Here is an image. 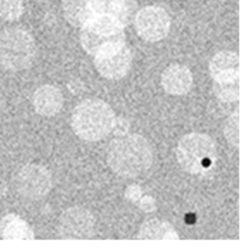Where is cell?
I'll list each match as a JSON object with an SVG mask.
<instances>
[{
    "label": "cell",
    "instance_id": "cell-9",
    "mask_svg": "<svg viewBox=\"0 0 249 252\" xmlns=\"http://www.w3.org/2000/svg\"><path fill=\"white\" fill-rule=\"evenodd\" d=\"M94 56L96 70L107 79L124 78L132 65V54L125 43L106 48Z\"/></svg>",
    "mask_w": 249,
    "mask_h": 252
},
{
    "label": "cell",
    "instance_id": "cell-12",
    "mask_svg": "<svg viewBox=\"0 0 249 252\" xmlns=\"http://www.w3.org/2000/svg\"><path fill=\"white\" fill-rule=\"evenodd\" d=\"M63 104L62 93L54 86H43L39 88L33 96L34 110L41 116H55L61 111Z\"/></svg>",
    "mask_w": 249,
    "mask_h": 252
},
{
    "label": "cell",
    "instance_id": "cell-4",
    "mask_svg": "<svg viewBox=\"0 0 249 252\" xmlns=\"http://www.w3.org/2000/svg\"><path fill=\"white\" fill-rule=\"evenodd\" d=\"M124 26L114 17L96 16L81 27L83 48L96 55L101 51L125 43Z\"/></svg>",
    "mask_w": 249,
    "mask_h": 252
},
{
    "label": "cell",
    "instance_id": "cell-7",
    "mask_svg": "<svg viewBox=\"0 0 249 252\" xmlns=\"http://www.w3.org/2000/svg\"><path fill=\"white\" fill-rule=\"evenodd\" d=\"M96 220L87 208L73 206L60 216L57 225L59 238L62 240H87L95 235Z\"/></svg>",
    "mask_w": 249,
    "mask_h": 252
},
{
    "label": "cell",
    "instance_id": "cell-1",
    "mask_svg": "<svg viewBox=\"0 0 249 252\" xmlns=\"http://www.w3.org/2000/svg\"><path fill=\"white\" fill-rule=\"evenodd\" d=\"M106 161L119 177L135 179L146 173L154 161L150 143L138 134L113 139L107 150Z\"/></svg>",
    "mask_w": 249,
    "mask_h": 252
},
{
    "label": "cell",
    "instance_id": "cell-6",
    "mask_svg": "<svg viewBox=\"0 0 249 252\" xmlns=\"http://www.w3.org/2000/svg\"><path fill=\"white\" fill-rule=\"evenodd\" d=\"M13 184L16 191L26 198L40 199L46 196L53 186L49 170L40 164H27L15 173Z\"/></svg>",
    "mask_w": 249,
    "mask_h": 252
},
{
    "label": "cell",
    "instance_id": "cell-2",
    "mask_svg": "<svg viewBox=\"0 0 249 252\" xmlns=\"http://www.w3.org/2000/svg\"><path fill=\"white\" fill-rule=\"evenodd\" d=\"M116 114L110 105L99 99H87L72 111L71 125L81 140L96 142L113 132Z\"/></svg>",
    "mask_w": 249,
    "mask_h": 252
},
{
    "label": "cell",
    "instance_id": "cell-10",
    "mask_svg": "<svg viewBox=\"0 0 249 252\" xmlns=\"http://www.w3.org/2000/svg\"><path fill=\"white\" fill-rule=\"evenodd\" d=\"M211 76L217 84L239 80V57L236 53L222 51L216 54L209 64Z\"/></svg>",
    "mask_w": 249,
    "mask_h": 252
},
{
    "label": "cell",
    "instance_id": "cell-11",
    "mask_svg": "<svg viewBox=\"0 0 249 252\" xmlns=\"http://www.w3.org/2000/svg\"><path fill=\"white\" fill-rule=\"evenodd\" d=\"M161 86L164 91L173 96L187 94L191 90L193 77L191 71L181 64H172L161 74Z\"/></svg>",
    "mask_w": 249,
    "mask_h": 252
},
{
    "label": "cell",
    "instance_id": "cell-21",
    "mask_svg": "<svg viewBox=\"0 0 249 252\" xmlns=\"http://www.w3.org/2000/svg\"><path fill=\"white\" fill-rule=\"evenodd\" d=\"M117 135L119 136H122L124 135L126 133V131L128 130L127 123L126 121L122 120L121 119H116V125H115L114 129Z\"/></svg>",
    "mask_w": 249,
    "mask_h": 252
},
{
    "label": "cell",
    "instance_id": "cell-14",
    "mask_svg": "<svg viewBox=\"0 0 249 252\" xmlns=\"http://www.w3.org/2000/svg\"><path fill=\"white\" fill-rule=\"evenodd\" d=\"M137 238L140 240H179L175 227L168 221L152 219L145 221L139 229Z\"/></svg>",
    "mask_w": 249,
    "mask_h": 252
},
{
    "label": "cell",
    "instance_id": "cell-20",
    "mask_svg": "<svg viewBox=\"0 0 249 252\" xmlns=\"http://www.w3.org/2000/svg\"><path fill=\"white\" fill-rule=\"evenodd\" d=\"M138 201L140 209L143 210L144 212L152 213L156 209L155 200L151 196H145L143 198L140 199Z\"/></svg>",
    "mask_w": 249,
    "mask_h": 252
},
{
    "label": "cell",
    "instance_id": "cell-19",
    "mask_svg": "<svg viewBox=\"0 0 249 252\" xmlns=\"http://www.w3.org/2000/svg\"><path fill=\"white\" fill-rule=\"evenodd\" d=\"M141 189L136 184L129 186L125 191V197H126V200L132 202V203L138 201L141 198Z\"/></svg>",
    "mask_w": 249,
    "mask_h": 252
},
{
    "label": "cell",
    "instance_id": "cell-13",
    "mask_svg": "<svg viewBox=\"0 0 249 252\" xmlns=\"http://www.w3.org/2000/svg\"><path fill=\"white\" fill-rule=\"evenodd\" d=\"M0 237L4 240H33L31 226L16 214H8L0 221Z\"/></svg>",
    "mask_w": 249,
    "mask_h": 252
},
{
    "label": "cell",
    "instance_id": "cell-3",
    "mask_svg": "<svg viewBox=\"0 0 249 252\" xmlns=\"http://www.w3.org/2000/svg\"><path fill=\"white\" fill-rule=\"evenodd\" d=\"M178 163L184 171L199 175L209 171L217 160V144L206 134H187L180 139L176 151Z\"/></svg>",
    "mask_w": 249,
    "mask_h": 252
},
{
    "label": "cell",
    "instance_id": "cell-18",
    "mask_svg": "<svg viewBox=\"0 0 249 252\" xmlns=\"http://www.w3.org/2000/svg\"><path fill=\"white\" fill-rule=\"evenodd\" d=\"M215 93L223 102H232L239 98V80L225 84L216 83Z\"/></svg>",
    "mask_w": 249,
    "mask_h": 252
},
{
    "label": "cell",
    "instance_id": "cell-16",
    "mask_svg": "<svg viewBox=\"0 0 249 252\" xmlns=\"http://www.w3.org/2000/svg\"><path fill=\"white\" fill-rule=\"evenodd\" d=\"M24 10L22 0H0V17L5 21L17 20Z\"/></svg>",
    "mask_w": 249,
    "mask_h": 252
},
{
    "label": "cell",
    "instance_id": "cell-8",
    "mask_svg": "<svg viewBox=\"0 0 249 252\" xmlns=\"http://www.w3.org/2000/svg\"><path fill=\"white\" fill-rule=\"evenodd\" d=\"M135 27L137 34L148 42L160 41L170 32V21L168 13L157 6H147L136 13Z\"/></svg>",
    "mask_w": 249,
    "mask_h": 252
},
{
    "label": "cell",
    "instance_id": "cell-17",
    "mask_svg": "<svg viewBox=\"0 0 249 252\" xmlns=\"http://www.w3.org/2000/svg\"><path fill=\"white\" fill-rule=\"evenodd\" d=\"M223 131L226 141L234 147H239V113L238 111L226 119Z\"/></svg>",
    "mask_w": 249,
    "mask_h": 252
},
{
    "label": "cell",
    "instance_id": "cell-5",
    "mask_svg": "<svg viewBox=\"0 0 249 252\" xmlns=\"http://www.w3.org/2000/svg\"><path fill=\"white\" fill-rule=\"evenodd\" d=\"M35 42L27 32L12 29L0 34V65L11 71L28 68L34 61Z\"/></svg>",
    "mask_w": 249,
    "mask_h": 252
},
{
    "label": "cell",
    "instance_id": "cell-15",
    "mask_svg": "<svg viewBox=\"0 0 249 252\" xmlns=\"http://www.w3.org/2000/svg\"><path fill=\"white\" fill-rule=\"evenodd\" d=\"M64 16L75 27H82L90 20V0H63Z\"/></svg>",
    "mask_w": 249,
    "mask_h": 252
}]
</instances>
